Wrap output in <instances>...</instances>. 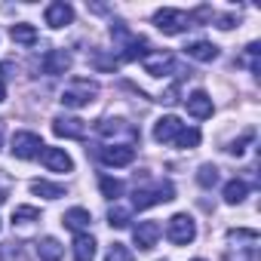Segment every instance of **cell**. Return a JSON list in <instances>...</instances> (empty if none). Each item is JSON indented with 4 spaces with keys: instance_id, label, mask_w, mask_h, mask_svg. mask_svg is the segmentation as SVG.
Here are the masks:
<instances>
[{
    "instance_id": "22",
    "label": "cell",
    "mask_w": 261,
    "mask_h": 261,
    "mask_svg": "<svg viewBox=\"0 0 261 261\" xmlns=\"http://www.w3.org/2000/svg\"><path fill=\"white\" fill-rule=\"evenodd\" d=\"M31 194H37V197H46V200H59V197H65V188L62 185H53V181H31Z\"/></svg>"
},
{
    "instance_id": "23",
    "label": "cell",
    "mask_w": 261,
    "mask_h": 261,
    "mask_svg": "<svg viewBox=\"0 0 261 261\" xmlns=\"http://www.w3.org/2000/svg\"><path fill=\"white\" fill-rule=\"evenodd\" d=\"M98 188H101V197H108V200H117L123 194V181H117L111 175H101L98 178Z\"/></svg>"
},
{
    "instance_id": "7",
    "label": "cell",
    "mask_w": 261,
    "mask_h": 261,
    "mask_svg": "<svg viewBox=\"0 0 261 261\" xmlns=\"http://www.w3.org/2000/svg\"><path fill=\"white\" fill-rule=\"evenodd\" d=\"M185 129V123L175 117V114H169V117H160L157 123H154V139L160 142V145H169V142H175L178 139V133Z\"/></svg>"
},
{
    "instance_id": "5",
    "label": "cell",
    "mask_w": 261,
    "mask_h": 261,
    "mask_svg": "<svg viewBox=\"0 0 261 261\" xmlns=\"http://www.w3.org/2000/svg\"><path fill=\"white\" fill-rule=\"evenodd\" d=\"M98 95V86L92 83V80H74L65 92H62V105L65 108H83V105H89L92 98Z\"/></svg>"
},
{
    "instance_id": "9",
    "label": "cell",
    "mask_w": 261,
    "mask_h": 261,
    "mask_svg": "<svg viewBox=\"0 0 261 261\" xmlns=\"http://www.w3.org/2000/svg\"><path fill=\"white\" fill-rule=\"evenodd\" d=\"M133 240H136V246L139 249H154L157 246V240H160V224L157 221H139L136 227H133Z\"/></svg>"
},
{
    "instance_id": "33",
    "label": "cell",
    "mask_w": 261,
    "mask_h": 261,
    "mask_svg": "<svg viewBox=\"0 0 261 261\" xmlns=\"http://www.w3.org/2000/svg\"><path fill=\"white\" fill-rule=\"evenodd\" d=\"M4 133H7V126H4V120H0V148H4Z\"/></svg>"
},
{
    "instance_id": "10",
    "label": "cell",
    "mask_w": 261,
    "mask_h": 261,
    "mask_svg": "<svg viewBox=\"0 0 261 261\" xmlns=\"http://www.w3.org/2000/svg\"><path fill=\"white\" fill-rule=\"evenodd\" d=\"M53 133L59 139H83L86 136V123L77 117H56L53 120Z\"/></svg>"
},
{
    "instance_id": "32",
    "label": "cell",
    "mask_w": 261,
    "mask_h": 261,
    "mask_svg": "<svg viewBox=\"0 0 261 261\" xmlns=\"http://www.w3.org/2000/svg\"><path fill=\"white\" fill-rule=\"evenodd\" d=\"M218 28H221V31H230V28H233V16H221V19H218Z\"/></svg>"
},
{
    "instance_id": "25",
    "label": "cell",
    "mask_w": 261,
    "mask_h": 261,
    "mask_svg": "<svg viewBox=\"0 0 261 261\" xmlns=\"http://www.w3.org/2000/svg\"><path fill=\"white\" fill-rule=\"evenodd\" d=\"M37 218H40V209H34V206H16L13 209V224H28Z\"/></svg>"
},
{
    "instance_id": "2",
    "label": "cell",
    "mask_w": 261,
    "mask_h": 261,
    "mask_svg": "<svg viewBox=\"0 0 261 261\" xmlns=\"http://www.w3.org/2000/svg\"><path fill=\"white\" fill-rule=\"evenodd\" d=\"M169 200H175L172 181H157L154 188H136V194H133V206L136 209H148V206L169 203Z\"/></svg>"
},
{
    "instance_id": "3",
    "label": "cell",
    "mask_w": 261,
    "mask_h": 261,
    "mask_svg": "<svg viewBox=\"0 0 261 261\" xmlns=\"http://www.w3.org/2000/svg\"><path fill=\"white\" fill-rule=\"evenodd\" d=\"M194 237H197V224H194V218L188 212H178V215H172L166 221V240L169 243L188 246V243H194Z\"/></svg>"
},
{
    "instance_id": "26",
    "label": "cell",
    "mask_w": 261,
    "mask_h": 261,
    "mask_svg": "<svg viewBox=\"0 0 261 261\" xmlns=\"http://www.w3.org/2000/svg\"><path fill=\"white\" fill-rule=\"evenodd\" d=\"M108 224H111V227H126V224H129V209L114 203V206L108 209Z\"/></svg>"
},
{
    "instance_id": "16",
    "label": "cell",
    "mask_w": 261,
    "mask_h": 261,
    "mask_svg": "<svg viewBox=\"0 0 261 261\" xmlns=\"http://www.w3.org/2000/svg\"><path fill=\"white\" fill-rule=\"evenodd\" d=\"M185 56L197 59V62H215L218 59V46H212L209 40H194L185 46Z\"/></svg>"
},
{
    "instance_id": "27",
    "label": "cell",
    "mask_w": 261,
    "mask_h": 261,
    "mask_svg": "<svg viewBox=\"0 0 261 261\" xmlns=\"http://www.w3.org/2000/svg\"><path fill=\"white\" fill-rule=\"evenodd\" d=\"M0 261H25L22 243H4L0 246Z\"/></svg>"
},
{
    "instance_id": "8",
    "label": "cell",
    "mask_w": 261,
    "mask_h": 261,
    "mask_svg": "<svg viewBox=\"0 0 261 261\" xmlns=\"http://www.w3.org/2000/svg\"><path fill=\"white\" fill-rule=\"evenodd\" d=\"M101 163L105 166H129L136 160V148H129V145H108L101 148Z\"/></svg>"
},
{
    "instance_id": "35",
    "label": "cell",
    "mask_w": 261,
    "mask_h": 261,
    "mask_svg": "<svg viewBox=\"0 0 261 261\" xmlns=\"http://www.w3.org/2000/svg\"><path fill=\"white\" fill-rule=\"evenodd\" d=\"M4 200H7V191H4V188H0V203H4Z\"/></svg>"
},
{
    "instance_id": "13",
    "label": "cell",
    "mask_w": 261,
    "mask_h": 261,
    "mask_svg": "<svg viewBox=\"0 0 261 261\" xmlns=\"http://www.w3.org/2000/svg\"><path fill=\"white\" fill-rule=\"evenodd\" d=\"M71 22H74L71 4H62V0H56V4L46 7V25H49V28H65V25H71Z\"/></svg>"
},
{
    "instance_id": "29",
    "label": "cell",
    "mask_w": 261,
    "mask_h": 261,
    "mask_svg": "<svg viewBox=\"0 0 261 261\" xmlns=\"http://www.w3.org/2000/svg\"><path fill=\"white\" fill-rule=\"evenodd\" d=\"M105 261H133V252H129V249H126L123 243H114V246L108 249Z\"/></svg>"
},
{
    "instance_id": "36",
    "label": "cell",
    "mask_w": 261,
    "mask_h": 261,
    "mask_svg": "<svg viewBox=\"0 0 261 261\" xmlns=\"http://www.w3.org/2000/svg\"><path fill=\"white\" fill-rule=\"evenodd\" d=\"M194 261H203V258H194Z\"/></svg>"
},
{
    "instance_id": "24",
    "label": "cell",
    "mask_w": 261,
    "mask_h": 261,
    "mask_svg": "<svg viewBox=\"0 0 261 261\" xmlns=\"http://www.w3.org/2000/svg\"><path fill=\"white\" fill-rule=\"evenodd\" d=\"M200 129H181V133H178V139H175V145L178 148H185V151H191V148H197L200 145Z\"/></svg>"
},
{
    "instance_id": "4",
    "label": "cell",
    "mask_w": 261,
    "mask_h": 261,
    "mask_svg": "<svg viewBox=\"0 0 261 261\" xmlns=\"http://www.w3.org/2000/svg\"><path fill=\"white\" fill-rule=\"evenodd\" d=\"M154 25L163 31V34H181L191 28V16L185 10H172V7H163L154 13Z\"/></svg>"
},
{
    "instance_id": "20",
    "label": "cell",
    "mask_w": 261,
    "mask_h": 261,
    "mask_svg": "<svg viewBox=\"0 0 261 261\" xmlns=\"http://www.w3.org/2000/svg\"><path fill=\"white\" fill-rule=\"evenodd\" d=\"M246 194H249V185H246V181H240V178H233V181H227V185H224V203H227V206L243 203V200H246Z\"/></svg>"
},
{
    "instance_id": "6",
    "label": "cell",
    "mask_w": 261,
    "mask_h": 261,
    "mask_svg": "<svg viewBox=\"0 0 261 261\" xmlns=\"http://www.w3.org/2000/svg\"><path fill=\"white\" fill-rule=\"evenodd\" d=\"M43 148H46V145L40 142L37 133H16L10 151H13V157H19V160H34V157H40Z\"/></svg>"
},
{
    "instance_id": "12",
    "label": "cell",
    "mask_w": 261,
    "mask_h": 261,
    "mask_svg": "<svg viewBox=\"0 0 261 261\" xmlns=\"http://www.w3.org/2000/svg\"><path fill=\"white\" fill-rule=\"evenodd\" d=\"M40 68H43V74H49V77H56V74H65V71L71 68V56H68L65 49H49V53L43 56Z\"/></svg>"
},
{
    "instance_id": "18",
    "label": "cell",
    "mask_w": 261,
    "mask_h": 261,
    "mask_svg": "<svg viewBox=\"0 0 261 261\" xmlns=\"http://www.w3.org/2000/svg\"><path fill=\"white\" fill-rule=\"evenodd\" d=\"M37 255H40V261H59V258L65 255V246H62L56 237H43V240L37 243Z\"/></svg>"
},
{
    "instance_id": "31",
    "label": "cell",
    "mask_w": 261,
    "mask_h": 261,
    "mask_svg": "<svg viewBox=\"0 0 261 261\" xmlns=\"http://www.w3.org/2000/svg\"><path fill=\"white\" fill-rule=\"evenodd\" d=\"M249 142H252V133H246V136H243L240 142H233V145L227 148V154H237V157H240V154L246 151V145H249Z\"/></svg>"
},
{
    "instance_id": "15",
    "label": "cell",
    "mask_w": 261,
    "mask_h": 261,
    "mask_svg": "<svg viewBox=\"0 0 261 261\" xmlns=\"http://www.w3.org/2000/svg\"><path fill=\"white\" fill-rule=\"evenodd\" d=\"M185 105H188V114H191V117H197V120H206V117H212V98H209L203 89L191 92V95L185 98Z\"/></svg>"
},
{
    "instance_id": "21",
    "label": "cell",
    "mask_w": 261,
    "mask_h": 261,
    "mask_svg": "<svg viewBox=\"0 0 261 261\" xmlns=\"http://www.w3.org/2000/svg\"><path fill=\"white\" fill-rule=\"evenodd\" d=\"M10 37H13L16 43H22V46H34V43H37V28L22 22V25H13V28H10Z\"/></svg>"
},
{
    "instance_id": "11",
    "label": "cell",
    "mask_w": 261,
    "mask_h": 261,
    "mask_svg": "<svg viewBox=\"0 0 261 261\" xmlns=\"http://www.w3.org/2000/svg\"><path fill=\"white\" fill-rule=\"evenodd\" d=\"M40 160L49 172H71L74 169V160L62 151V148H43L40 151Z\"/></svg>"
},
{
    "instance_id": "17",
    "label": "cell",
    "mask_w": 261,
    "mask_h": 261,
    "mask_svg": "<svg viewBox=\"0 0 261 261\" xmlns=\"http://www.w3.org/2000/svg\"><path fill=\"white\" fill-rule=\"evenodd\" d=\"M89 221H92V215H89V209H83V206H74V209H68V212L62 215V224H65L68 230H83V227H89Z\"/></svg>"
},
{
    "instance_id": "28",
    "label": "cell",
    "mask_w": 261,
    "mask_h": 261,
    "mask_svg": "<svg viewBox=\"0 0 261 261\" xmlns=\"http://www.w3.org/2000/svg\"><path fill=\"white\" fill-rule=\"evenodd\" d=\"M197 181H200L203 188H212V185H218V166H212V163L200 166V172H197Z\"/></svg>"
},
{
    "instance_id": "14",
    "label": "cell",
    "mask_w": 261,
    "mask_h": 261,
    "mask_svg": "<svg viewBox=\"0 0 261 261\" xmlns=\"http://www.w3.org/2000/svg\"><path fill=\"white\" fill-rule=\"evenodd\" d=\"M142 65H145V74H151V77H166V74L175 71V59L163 56V53L160 56H145Z\"/></svg>"
},
{
    "instance_id": "1",
    "label": "cell",
    "mask_w": 261,
    "mask_h": 261,
    "mask_svg": "<svg viewBox=\"0 0 261 261\" xmlns=\"http://www.w3.org/2000/svg\"><path fill=\"white\" fill-rule=\"evenodd\" d=\"M111 37L117 40L123 62H136V59H145V56H148V40L139 37V34H133L123 22H114V25H111Z\"/></svg>"
},
{
    "instance_id": "19",
    "label": "cell",
    "mask_w": 261,
    "mask_h": 261,
    "mask_svg": "<svg viewBox=\"0 0 261 261\" xmlns=\"http://www.w3.org/2000/svg\"><path fill=\"white\" fill-rule=\"evenodd\" d=\"M74 261H95V240L89 233H77V240H74Z\"/></svg>"
},
{
    "instance_id": "34",
    "label": "cell",
    "mask_w": 261,
    "mask_h": 261,
    "mask_svg": "<svg viewBox=\"0 0 261 261\" xmlns=\"http://www.w3.org/2000/svg\"><path fill=\"white\" fill-rule=\"evenodd\" d=\"M7 98V86H4V80H0V101Z\"/></svg>"
},
{
    "instance_id": "30",
    "label": "cell",
    "mask_w": 261,
    "mask_h": 261,
    "mask_svg": "<svg viewBox=\"0 0 261 261\" xmlns=\"http://www.w3.org/2000/svg\"><path fill=\"white\" fill-rule=\"evenodd\" d=\"M258 53H261L258 43H249V46H246V59H249V71H252V74L261 71V65H258Z\"/></svg>"
}]
</instances>
